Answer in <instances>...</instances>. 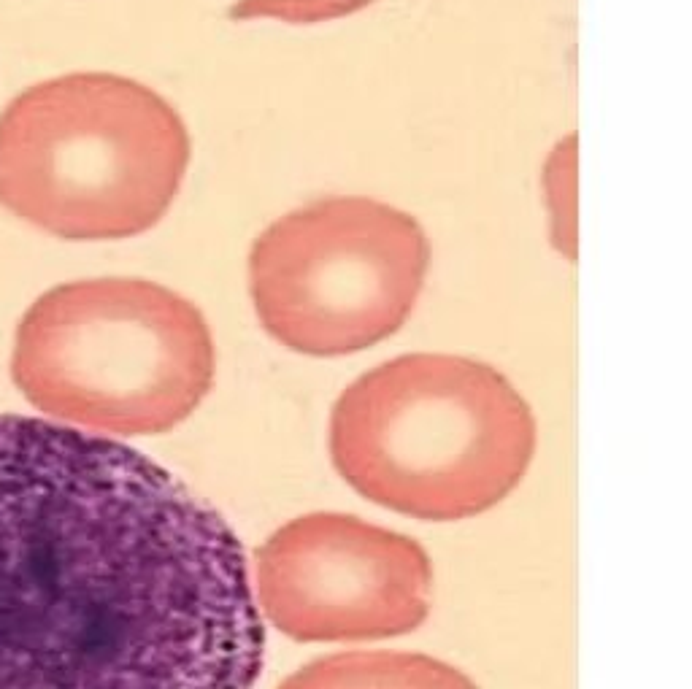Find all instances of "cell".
I'll return each instance as SVG.
<instances>
[{"instance_id":"obj_6","label":"cell","mask_w":692,"mask_h":689,"mask_svg":"<svg viewBox=\"0 0 692 689\" xmlns=\"http://www.w3.org/2000/svg\"><path fill=\"white\" fill-rule=\"evenodd\" d=\"M257 608L303 644L376 641L414 633L430 611L428 552L349 514H306L255 554Z\"/></svg>"},{"instance_id":"obj_4","label":"cell","mask_w":692,"mask_h":689,"mask_svg":"<svg viewBox=\"0 0 692 689\" xmlns=\"http://www.w3.org/2000/svg\"><path fill=\"white\" fill-rule=\"evenodd\" d=\"M209 322L146 279H82L46 290L19 319L11 379L30 406L109 436L182 425L214 387Z\"/></svg>"},{"instance_id":"obj_7","label":"cell","mask_w":692,"mask_h":689,"mask_svg":"<svg viewBox=\"0 0 692 689\" xmlns=\"http://www.w3.org/2000/svg\"><path fill=\"white\" fill-rule=\"evenodd\" d=\"M279 689H479L455 665L409 652H344L322 657Z\"/></svg>"},{"instance_id":"obj_2","label":"cell","mask_w":692,"mask_h":689,"mask_svg":"<svg viewBox=\"0 0 692 689\" xmlns=\"http://www.w3.org/2000/svg\"><path fill=\"white\" fill-rule=\"evenodd\" d=\"M536 452V419L492 365L403 354L352 381L330 414V457L376 506L455 522L498 506Z\"/></svg>"},{"instance_id":"obj_5","label":"cell","mask_w":692,"mask_h":689,"mask_svg":"<svg viewBox=\"0 0 692 689\" xmlns=\"http://www.w3.org/2000/svg\"><path fill=\"white\" fill-rule=\"evenodd\" d=\"M428 265L430 241L411 214L338 195L265 227L246 271L268 336L298 354L344 357L406 325Z\"/></svg>"},{"instance_id":"obj_3","label":"cell","mask_w":692,"mask_h":689,"mask_svg":"<svg viewBox=\"0 0 692 689\" xmlns=\"http://www.w3.org/2000/svg\"><path fill=\"white\" fill-rule=\"evenodd\" d=\"M192 141L152 87L65 73L0 111V206L63 241H119L160 222L182 190Z\"/></svg>"},{"instance_id":"obj_1","label":"cell","mask_w":692,"mask_h":689,"mask_svg":"<svg viewBox=\"0 0 692 689\" xmlns=\"http://www.w3.org/2000/svg\"><path fill=\"white\" fill-rule=\"evenodd\" d=\"M263 662L219 511L119 441L0 414V689H252Z\"/></svg>"}]
</instances>
